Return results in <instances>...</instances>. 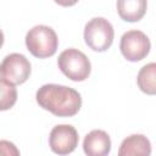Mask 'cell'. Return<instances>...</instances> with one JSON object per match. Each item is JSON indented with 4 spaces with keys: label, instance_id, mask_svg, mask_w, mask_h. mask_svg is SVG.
<instances>
[{
    "label": "cell",
    "instance_id": "1",
    "mask_svg": "<svg viewBox=\"0 0 156 156\" xmlns=\"http://www.w3.org/2000/svg\"><path fill=\"white\" fill-rule=\"evenodd\" d=\"M40 107L58 117H72L82 106L80 94L69 87L60 84H44L35 93Z\"/></svg>",
    "mask_w": 156,
    "mask_h": 156
},
{
    "label": "cell",
    "instance_id": "2",
    "mask_svg": "<svg viewBox=\"0 0 156 156\" xmlns=\"http://www.w3.org/2000/svg\"><path fill=\"white\" fill-rule=\"evenodd\" d=\"M57 34L49 26H34L26 34V46L29 52L38 58H46L52 56L57 50Z\"/></svg>",
    "mask_w": 156,
    "mask_h": 156
},
{
    "label": "cell",
    "instance_id": "3",
    "mask_svg": "<svg viewBox=\"0 0 156 156\" xmlns=\"http://www.w3.org/2000/svg\"><path fill=\"white\" fill-rule=\"evenodd\" d=\"M57 66L67 78L74 82L85 80L91 71V65L88 56L74 48L66 49L58 55Z\"/></svg>",
    "mask_w": 156,
    "mask_h": 156
},
{
    "label": "cell",
    "instance_id": "4",
    "mask_svg": "<svg viewBox=\"0 0 156 156\" xmlns=\"http://www.w3.org/2000/svg\"><path fill=\"white\" fill-rule=\"evenodd\" d=\"M113 37V27L104 17H94L84 27V41L94 51H106L112 45Z\"/></svg>",
    "mask_w": 156,
    "mask_h": 156
},
{
    "label": "cell",
    "instance_id": "5",
    "mask_svg": "<svg viewBox=\"0 0 156 156\" xmlns=\"http://www.w3.org/2000/svg\"><path fill=\"white\" fill-rule=\"evenodd\" d=\"M119 49L124 58L130 62H136L146 57V55L150 52L151 43L144 32L130 29L121 37Z\"/></svg>",
    "mask_w": 156,
    "mask_h": 156
},
{
    "label": "cell",
    "instance_id": "6",
    "mask_svg": "<svg viewBox=\"0 0 156 156\" xmlns=\"http://www.w3.org/2000/svg\"><path fill=\"white\" fill-rule=\"evenodd\" d=\"M30 62L28 58L18 52H12L0 63V78L10 82L13 85L24 83L30 76Z\"/></svg>",
    "mask_w": 156,
    "mask_h": 156
},
{
    "label": "cell",
    "instance_id": "7",
    "mask_svg": "<svg viewBox=\"0 0 156 156\" xmlns=\"http://www.w3.org/2000/svg\"><path fill=\"white\" fill-rule=\"evenodd\" d=\"M78 141V132L71 124H57L51 129L49 135L50 149L60 156H66L74 151Z\"/></svg>",
    "mask_w": 156,
    "mask_h": 156
},
{
    "label": "cell",
    "instance_id": "8",
    "mask_svg": "<svg viewBox=\"0 0 156 156\" xmlns=\"http://www.w3.org/2000/svg\"><path fill=\"white\" fill-rule=\"evenodd\" d=\"M83 150L87 156H107L111 150L110 135L102 129L89 132L83 140Z\"/></svg>",
    "mask_w": 156,
    "mask_h": 156
},
{
    "label": "cell",
    "instance_id": "9",
    "mask_svg": "<svg viewBox=\"0 0 156 156\" xmlns=\"http://www.w3.org/2000/svg\"><path fill=\"white\" fill-rule=\"evenodd\" d=\"M151 143L143 134H132L124 138L119 145L117 156H150Z\"/></svg>",
    "mask_w": 156,
    "mask_h": 156
},
{
    "label": "cell",
    "instance_id": "10",
    "mask_svg": "<svg viewBox=\"0 0 156 156\" xmlns=\"http://www.w3.org/2000/svg\"><path fill=\"white\" fill-rule=\"evenodd\" d=\"M119 17L127 22H138L140 21L147 7L145 0H119L116 4Z\"/></svg>",
    "mask_w": 156,
    "mask_h": 156
},
{
    "label": "cell",
    "instance_id": "11",
    "mask_svg": "<svg viewBox=\"0 0 156 156\" xmlns=\"http://www.w3.org/2000/svg\"><path fill=\"white\" fill-rule=\"evenodd\" d=\"M156 63L150 62L145 66H143L138 73L136 83L140 90L147 95H155L156 93Z\"/></svg>",
    "mask_w": 156,
    "mask_h": 156
},
{
    "label": "cell",
    "instance_id": "12",
    "mask_svg": "<svg viewBox=\"0 0 156 156\" xmlns=\"http://www.w3.org/2000/svg\"><path fill=\"white\" fill-rule=\"evenodd\" d=\"M17 101V89L10 82L0 78V111L10 110Z\"/></svg>",
    "mask_w": 156,
    "mask_h": 156
},
{
    "label": "cell",
    "instance_id": "13",
    "mask_svg": "<svg viewBox=\"0 0 156 156\" xmlns=\"http://www.w3.org/2000/svg\"><path fill=\"white\" fill-rule=\"evenodd\" d=\"M0 156H21V154L13 143L9 140H0Z\"/></svg>",
    "mask_w": 156,
    "mask_h": 156
},
{
    "label": "cell",
    "instance_id": "14",
    "mask_svg": "<svg viewBox=\"0 0 156 156\" xmlns=\"http://www.w3.org/2000/svg\"><path fill=\"white\" fill-rule=\"evenodd\" d=\"M2 44H4V33H2V30L0 29V48L2 46Z\"/></svg>",
    "mask_w": 156,
    "mask_h": 156
}]
</instances>
